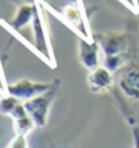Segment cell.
Listing matches in <instances>:
<instances>
[{"label":"cell","mask_w":139,"mask_h":148,"mask_svg":"<svg viewBox=\"0 0 139 148\" xmlns=\"http://www.w3.org/2000/svg\"><path fill=\"white\" fill-rule=\"evenodd\" d=\"M118 89L130 101H139V58L130 62L115 71Z\"/></svg>","instance_id":"cell-2"},{"label":"cell","mask_w":139,"mask_h":148,"mask_svg":"<svg viewBox=\"0 0 139 148\" xmlns=\"http://www.w3.org/2000/svg\"><path fill=\"white\" fill-rule=\"evenodd\" d=\"M135 5L138 7V11H139V0H135Z\"/></svg>","instance_id":"cell-11"},{"label":"cell","mask_w":139,"mask_h":148,"mask_svg":"<svg viewBox=\"0 0 139 148\" xmlns=\"http://www.w3.org/2000/svg\"><path fill=\"white\" fill-rule=\"evenodd\" d=\"M89 89L93 93H108L115 85V74L105 66H97L89 70L86 75Z\"/></svg>","instance_id":"cell-7"},{"label":"cell","mask_w":139,"mask_h":148,"mask_svg":"<svg viewBox=\"0 0 139 148\" xmlns=\"http://www.w3.org/2000/svg\"><path fill=\"white\" fill-rule=\"evenodd\" d=\"M8 147H27V140L24 135H16L15 139L8 144Z\"/></svg>","instance_id":"cell-10"},{"label":"cell","mask_w":139,"mask_h":148,"mask_svg":"<svg viewBox=\"0 0 139 148\" xmlns=\"http://www.w3.org/2000/svg\"><path fill=\"white\" fill-rule=\"evenodd\" d=\"M0 98H1V96H0Z\"/></svg>","instance_id":"cell-12"},{"label":"cell","mask_w":139,"mask_h":148,"mask_svg":"<svg viewBox=\"0 0 139 148\" xmlns=\"http://www.w3.org/2000/svg\"><path fill=\"white\" fill-rule=\"evenodd\" d=\"M59 84H61V81L57 82L51 89L24 101V108L30 114V117L34 120L37 127H45L46 125L47 116H49L50 108L53 105V101L55 100Z\"/></svg>","instance_id":"cell-3"},{"label":"cell","mask_w":139,"mask_h":148,"mask_svg":"<svg viewBox=\"0 0 139 148\" xmlns=\"http://www.w3.org/2000/svg\"><path fill=\"white\" fill-rule=\"evenodd\" d=\"M35 10H37V0L35 1H24V4L19 5V8H18V11L15 14V18L12 19L10 27L14 31H18L20 28H23L31 20V18L34 16Z\"/></svg>","instance_id":"cell-9"},{"label":"cell","mask_w":139,"mask_h":148,"mask_svg":"<svg viewBox=\"0 0 139 148\" xmlns=\"http://www.w3.org/2000/svg\"><path fill=\"white\" fill-rule=\"evenodd\" d=\"M33 28H34V36H35V51L42 55L46 62H50L51 66H54V55L51 50L50 42L47 39V31L43 23L41 10H39L38 1H37V10L33 16Z\"/></svg>","instance_id":"cell-5"},{"label":"cell","mask_w":139,"mask_h":148,"mask_svg":"<svg viewBox=\"0 0 139 148\" xmlns=\"http://www.w3.org/2000/svg\"><path fill=\"white\" fill-rule=\"evenodd\" d=\"M95 38L99 40L101 50L105 54L104 66L113 73L127 62L139 58L136 40L130 31L99 34L95 35Z\"/></svg>","instance_id":"cell-1"},{"label":"cell","mask_w":139,"mask_h":148,"mask_svg":"<svg viewBox=\"0 0 139 148\" xmlns=\"http://www.w3.org/2000/svg\"><path fill=\"white\" fill-rule=\"evenodd\" d=\"M57 82H59V79H53L51 82H45V84L34 82L30 79H19L18 82L7 85V93L26 101V100H30V98L51 89Z\"/></svg>","instance_id":"cell-4"},{"label":"cell","mask_w":139,"mask_h":148,"mask_svg":"<svg viewBox=\"0 0 139 148\" xmlns=\"http://www.w3.org/2000/svg\"><path fill=\"white\" fill-rule=\"evenodd\" d=\"M59 14H61L62 19L66 22V24H69L70 28L74 30L81 38L86 39V40H92L93 39V35L89 31L84 12H82L81 7L77 3L66 4L65 7L59 11Z\"/></svg>","instance_id":"cell-6"},{"label":"cell","mask_w":139,"mask_h":148,"mask_svg":"<svg viewBox=\"0 0 139 148\" xmlns=\"http://www.w3.org/2000/svg\"><path fill=\"white\" fill-rule=\"evenodd\" d=\"M99 50H100V43L95 36L92 40L80 39V46H78V61L86 70H92L99 66Z\"/></svg>","instance_id":"cell-8"}]
</instances>
